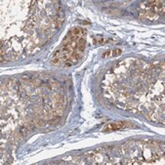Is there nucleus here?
I'll return each mask as SVG.
<instances>
[{
	"instance_id": "nucleus-1",
	"label": "nucleus",
	"mask_w": 165,
	"mask_h": 165,
	"mask_svg": "<svg viewBox=\"0 0 165 165\" xmlns=\"http://www.w3.org/2000/svg\"><path fill=\"white\" fill-rule=\"evenodd\" d=\"M132 126L131 123L127 122V121H118V122H111L110 124H106L104 128L103 131L104 132H111V131H116L119 129H123V128H127Z\"/></svg>"
},
{
	"instance_id": "nucleus-2",
	"label": "nucleus",
	"mask_w": 165,
	"mask_h": 165,
	"mask_svg": "<svg viewBox=\"0 0 165 165\" xmlns=\"http://www.w3.org/2000/svg\"><path fill=\"white\" fill-rule=\"evenodd\" d=\"M121 53H122V50H120V49H116V50L111 51V56H113V57H117V56L121 55Z\"/></svg>"
}]
</instances>
